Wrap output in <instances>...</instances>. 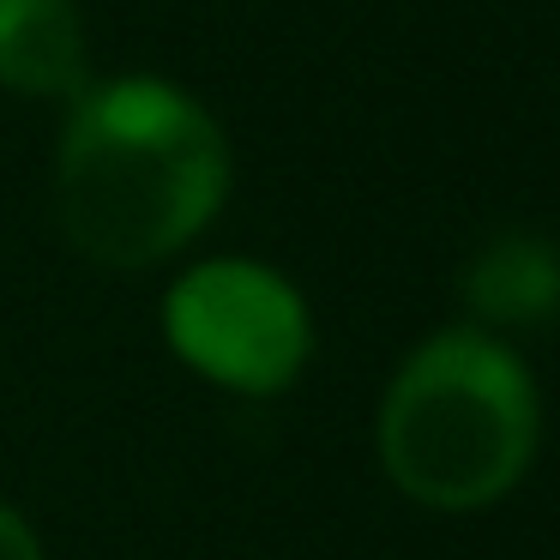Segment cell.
Here are the masks:
<instances>
[{
    "instance_id": "7a4b0ae2",
    "label": "cell",
    "mask_w": 560,
    "mask_h": 560,
    "mask_svg": "<svg viewBox=\"0 0 560 560\" xmlns=\"http://www.w3.org/2000/svg\"><path fill=\"white\" fill-rule=\"evenodd\" d=\"M542 440V398L506 338L434 331L380 398V470L434 512H482L524 482Z\"/></svg>"
},
{
    "instance_id": "3957f363",
    "label": "cell",
    "mask_w": 560,
    "mask_h": 560,
    "mask_svg": "<svg viewBox=\"0 0 560 560\" xmlns=\"http://www.w3.org/2000/svg\"><path fill=\"white\" fill-rule=\"evenodd\" d=\"M163 338L211 386L271 398L314 355V319L290 278L259 259H206L163 295Z\"/></svg>"
},
{
    "instance_id": "277c9868",
    "label": "cell",
    "mask_w": 560,
    "mask_h": 560,
    "mask_svg": "<svg viewBox=\"0 0 560 560\" xmlns=\"http://www.w3.org/2000/svg\"><path fill=\"white\" fill-rule=\"evenodd\" d=\"M464 307H470L476 331H488V338L560 319V254H555V242L518 235V230L494 235V242L464 266Z\"/></svg>"
},
{
    "instance_id": "6da1fadb",
    "label": "cell",
    "mask_w": 560,
    "mask_h": 560,
    "mask_svg": "<svg viewBox=\"0 0 560 560\" xmlns=\"http://www.w3.org/2000/svg\"><path fill=\"white\" fill-rule=\"evenodd\" d=\"M230 145L187 91L109 79L73 97L55 158V218L67 242L109 271L182 254L223 211Z\"/></svg>"
},
{
    "instance_id": "8992f818",
    "label": "cell",
    "mask_w": 560,
    "mask_h": 560,
    "mask_svg": "<svg viewBox=\"0 0 560 560\" xmlns=\"http://www.w3.org/2000/svg\"><path fill=\"white\" fill-rule=\"evenodd\" d=\"M0 560H43L37 530H31V524H25V512H19V506H7V500H0Z\"/></svg>"
},
{
    "instance_id": "5b68a950",
    "label": "cell",
    "mask_w": 560,
    "mask_h": 560,
    "mask_svg": "<svg viewBox=\"0 0 560 560\" xmlns=\"http://www.w3.org/2000/svg\"><path fill=\"white\" fill-rule=\"evenodd\" d=\"M0 85L19 97L85 91V31L73 0H0Z\"/></svg>"
}]
</instances>
